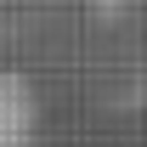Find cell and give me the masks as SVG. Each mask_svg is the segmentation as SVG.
<instances>
[{
    "label": "cell",
    "mask_w": 147,
    "mask_h": 147,
    "mask_svg": "<svg viewBox=\"0 0 147 147\" xmlns=\"http://www.w3.org/2000/svg\"><path fill=\"white\" fill-rule=\"evenodd\" d=\"M0 147H45L40 142V96L11 68H0Z\"/></svg>",
    "instance_id": "1"
}]
</instances>
